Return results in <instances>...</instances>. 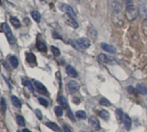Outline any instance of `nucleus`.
Listing matches in <instances>:
<instances>
[{"instance_id": "nucleus-3", "label": "nucleus", "mask_w": 147, "mask_h": 132, "mask_svg": "<svg viewBox=\"0 0 147 132\" xmlns=\"http://www.w3.org/2000/svg\"><path fill=\"white\" fill-rule=\"evenodd\" d=\"M3 29H4L5 34V36H6V37H7L9 43H10L11 44H15V43H16V38H15V37H14V35L12 34L11 30V28L9 27V25H8L7 24H3Z\"/></svg>"}, {"instance_id": "nucleus-15", "label": "nucleus", "mask_w": 147, "mask_h": 132, "mask_svg": "<svg viewBox=\"0 0 147 132\" xmlns=\"http://www.w3.org/2000/svg\"><path fill=\"white\" fill-rule=\"evenodd\" d=\"M123 121H124L125 127L126 130H130L131 127V117L127 114H125V115H124Z\"/></svg>"}, {"instance_id": "nucleus-28", "label": "nucleus", "mask_w": 147, "mask_h": 132, "mask_svg": "<svg viewBox=\"0 0 147 132\" xmlns=\"http://www.w3.org/2000/svg\"><path fill=\"white\" fill-rule=\"evenodd\" d=\"M76 116L81 119H86L87 118V114L83 110H78L76 111Z\"/></svg>"}, {"instance_id": "nucleus-12", "label": "nucleus", "mask_w": 147, "mask_h": 132, "mask_svg": "<svg viewBox=\"0 0 147 132\" xmlns=\"http://www.w3.org/2000/svg\"><path fill=\"white\" fill-rule=\"evenodd\" d=\"M34 84H35V87L37 89V90H38L40 93H42V94H43V95H48V91H47L45 86H44L42 83H40V82H38V81H35Z\"/></svg>"}, {"instance_id": "nucleus-7", "label": "nucleus", "mask_w": 147, "mask_h": 132, "mask_svg": "<svg viewBox=\"0 0 147 132\" xmlns=\"http://www.w3.org/2000/svg\"><path fill=\"white\" fill-rule=\"evenodd\" d=\"M89 123H90L91 127L93 128V129L95 130V131H98V130H100L101 129L100 123L98 118L96 116H91L89 118Z\"/></svg>"}, {"instance_id": "nucleus-1", "label": "nucleus", "mask_w": 147, "mask_h": 132, "mask_svg": "<svg viewBox=\"0 0 147 132\" xmlns=\"http://www.w3.org/2000/svg\"><path fill=\"white\" fill-rule=\"evenodd\" d=\"M69 43L73 44L74 46H75L76 48L82 49V50H86V49H88L91 45V43H90L89 39L88 38H86V37H82V38L77 39L75 42L71 41Z\"/></svg>"}, {"instance_id": "nucleus-6", "label": "nucleus", "mask_w": 147, "mask_h": 132, "mask_svg": "<svg viewBox=\"0 0 147 132\" xmlns=\"http://www.w3.org/2000/svg\"><path fill=\"white\" fill-rule=\"evenodd\" d=\"M64 19H65V22L67 23V24L71 26V27H73L74 29H77L79 27L78 23L76 21V18H73L72 16H70L68 14H66L64 16Z\"/></svg>"}, {"instance_id": "nucleus-20", "label": "nucleus", "mask_w": 147, "mask_h": 132, "mask_svg": "<svg viewBox=\"0 0 147 132\" xmlns=\"http://www.w3.org/2000/svg\"><path fill=\"white\" fill-rule=\"evenodd\" d=\"M31 17L36 23H40V21H41V14L37 11H33L31 12Z\"/></svg>"}, {"instance_id": "nucleus-32", "label": "nucleus", "mask_w": 147, "mask_h": 132, "mask_svg": "<svg viewBox=\"0 0 147 132\" xmlns=\"http://www.w3.org/2000/svg\"><path fill=\"white\" fill-rule=\"evenodd\" d=\"M17 121H18V123L20 125V126H24L25 125V120L24 118L20 116V115H18L17 116Z\"/></svg>"}, {"instance_id": "nucleus-45", "label": "nucleus", "mask_w": 147, "mask_h": 132, "mask_svg": "<svg viewBox=\"0 0 147 132\" xmlns=\"http://www.w3.org/2000/svg\"><path fill=\"white\" fill-rule=\"evenodd\" d=\"M18 132H20V131H18Z\"/></svg>"}, {"instance_id": "nucleus-17", "label": "nucleus", "mask_w": 147, "mask_h": 132, "mask_svg": "<svg viewBox=\"0 0 147 132\" xmlns=\"http://www.w3.org/2000/svg\"><path fill=\"white\" fill-rule=\"evenodd\" d=\"M136 89L142 95H146L147 94V87L144 84H138Z\"/></svg>"}, {"instance_id": "nucleus-39", "label": "nucleus", "mask_w": 147, "mask_h": 132, "mask_svg": "<svg viewBox=\"0 0 147 132\" xmlns=\"http://www.w3.org/2000/svg\"><path fill=\"white\" fill-rule=\"evenodd\" d=\"M63 129H64L65 132H72L71 128H69V127H68V126H67V125H64V126H63Z\"/></svg>"}, {"instance_id": "nucleus-35", "label": "nucleus", "mask_w": 147, "mask_h": 132, "mask_svg": "<svg viewBox=\"0 0 147 132\" xmlns=\"http://www.w3.org/2000/svg\"><path fill=\"white\" fill-rule=\"evenodd\" d=\"M67 117L70 118L73 122H76V118H75V116H74V115H73V112L70 110H67Z\"/></svg>"}, {"instance_id": "nucleus-22", "label": "nucleus", "mask_w": 147, "mask_h": 132, "mask_svg": "<svg viewBox=\"0 0 147 132\" xmlns=\"http://www.w3.org/2000/svg\"><path fill=\"white\" fill-rule=\"evenodd\" d=\"M11 102L13 103V105L17 108H20L22 106V103H21V101L15 96H12L11 97Z\"/></svg>"}, {"instance_id": "nucleus-9", "label": "nucleus", "mask_w": 147, "mask_h": 132, "mask_svg": "<svg viewBox=\"0 0 147 132\" xmlns=\"http://www.w3.org/2000/svg\"><path fill=\"white\" fill-rule=\"evenodd\" d=\"M112 19L116 26H121L123 24V18L120 15V12H113Z\"/></svg>"}, {"instance_id": "nucleus-36", "label": "nucleus", "mask_w": 147, "mask_h": 132, "mask_svg": "<svg viewBox=\"0 0 147 132\" xmlns=\"http://www.w3.org/2000/svg\"><path fill=\"white\" fill-rule=\"evenodd\" d=\"M38 101H39V103H40L42 105H43V106H45V107H48V106H49V102H48L46 99L40 97V98L38 99Z\"/></svg>"}, {"instance_id": "nucleus-40", "label": "nucleus", "mask_w": 147, "mask_h": 132, "mask_svg": "<svg viewBox=\"0 0 147 132\" xmlns=\"http://www.w3.org/2000/svg\"><path fill=\"white\" fill-rule=\"evenodd\" d=\"M73 102L75 103L76 104H79L80 103V98H78V97H74L73 98Z\"/></svg>"}, {"instance_id": "nucleus-29", "label": "nucleus", "mask_w": 147, "mask_h": 132, "mask_svg": "<svg viewBox=\"0 0 147 132\" xmlns=\"http://www.w3.org/2000/svg\"><path fill=\"white\" fill-rule=\"evenodd\" d=\"M1 110H2L3 115H5L6 112V102L4 97L1 98Z\"/></svg>"}, {"instance_id": "nucleus-24", "label": "nucleus", "mask_w": 147, "mask_h": 132, "mask_svg": "<svg viewBox=\"0 0 147 132\" xmlns=\"http://www.w3.org/2000/svg\"><path fill=\"white\" fill-rule=\"evenodd\" d=\"M22 84H23L24 86L28 87V88L30 89V90H31V91H34V90H35L34 87L32 86V84H31L29 80H27V79H23V80H22Z\"/></svg>"}, {"instance_id": "nucleus-19", "label": "nucleus", "mask_w": 147, "mask_h": 132, "mask_svg": "<svg viewBox=\"0 0 147 132\" xmlns=\"http://www.w3.org/2000/svg\"><path fill=\"white\" fill-rule=\"evenodd\" d=\"M45 124H46V126H48L49 129H51L54 130V131H59V130H60L59 126H58L56 123L53 122H47Z\"/></svg>"}, {"instance_id": "nucleus-33", "label": "nucleus", "mask_w": 147, "mask_h": 132, "mask_svg": "<svg viewBox=\"0 0 147 132\" xmlns=\"http://www.w3.org/2000/svg\"><path fill=\"white\" fill-rule=\"evenodd\" d=\"M62 112H63V110H62L61 107H60V106L55 107V115L57 116H62Z\"/></svg>"}, {"instance_id": "nucleus-26", "label": "nucleus", "mask_w": 147, "mask_h": 132, "mask_svg": "<svg viewBox=\"0 0 147 132\" xmlns=\"http://www.w3.org/2000/svg\"><path fill=\"white\" fill-rule=\"evenodd\" d=\"M142 31L144 35L147 37V18H145L142 23Z\"/></svg>"}, {"instance_id": "nucleus-25", "label": "nucleus", "mask_w": 147, "mask_h": 132, "mask_svg": "<svg viewBox=\"0 0 147 132\" xmlns=\"http://www.w3.org/2000/svg\"><path fill=\"white\" fill-rule=\"evenodd\" d=\"M124 115L125 114H123V111L120 109L116 110V116H117V119L119 122H122V120L124 118Z\"/></svg>"}, {"instance_id": "nucleus-5", "label": "nucleus", "mask_w": 147, "mask_h": 132, "mask_svg": "<svg viewBox=\"0 0 147 132\" xmlns=\"http://www.w3.org/2000/svg\"><path fill=\"white\" fill-rule=\"evenodd\" d=\"M80 88V84L76 81H70L67 84V90L69 93H76Z\"/></svg>"}, {"instance_id": "nucleus-31", "label": "nucleus", "mask_w": 147, "mask_h": 132, "mask_svg": "<svg viewBox=\"0 0 147 132\" xmlns=\"http://www.w3.org/2000/svg\"><path fill=\"white\" fill-rule=\"evenodd\" d=\"M100 116L102 119H104V120H108V118H109V113L107 110H101L100 112Z\"/></svg>"}, {"instance_id": "nucleus-44", "label": "nucleus", "mask_w": 147, "mask_h": 132, "mask_svg": "<svg viewBox=\"0 0 147 132\" xmlns=\"http://www.w3.org/2000/svg\"><path fill=\"white\" fill-rule=\"evenodd\" d=\"M82 132H84V131H82Z\"/></svg>"}, {"instance_id": "nucleus-34", "label": "nucleus", "mask_w": 147, "mask_h": 132, "mask_svg": "<svg viewBox=\"0 0 147 132\" xmlns=\"http://www.w3.org/2000/svg\"><path fill=\"white\" fill-rule=\"evenodd\" d=\"M51 51H52V53H53V55H54L55 56H59L60 54H61L60 50H59L58 48L55 47V46H51Z\"/></svg>"}, {"instance_id": "nucleus-27", "label": "nucleus", "mask_w": 147, "mask_h": 132, "mask_svg": "<svg viewBox=\"0 0 147 132\" xmlns=\"http://www.w3.org/2000/svg\"><path fill=\"white\" fill-rule=\"evenodd\" d=\"M98 60L101 63H109V59L108 57L105 55V54H100L98 56Z\"/></svg>"}, {"instance_id": "nucleus-43", "label": "nucleus", "mask_w": 147, "mask_h": 132, "mask_svg": "<svg viewBox=\"0 0 147 132\" xmlns=\"http://www.w3.org/2000/svg\"><path fill=\"white\" fill-rule=\"evenodd\" d=\"M0 5H2V1H1V0H0Z\"/></svg>"}, {"instance_id": "nucleus-8", "label": "nucleus", "mask_w": 147, "mask_h": 132, "mask_svg": "<svg viewBox=\"0 0 147 132\" xmlns=\"http://www.w3.org/2000/svg\"><path fill=\"white\" fill-rule=\"evenodd\" d=\"M110 6L113 12H120L122 9V5L119 0H112L110 2Z\"/></svg>"}, {"instance_id": "nucleus-4", "label": "nucleus", "mask_w": 147, "mask_h": 132, "mask_svg": "<svg viewBox=\"0 0 147 132\" xmlns=\"http://www.w3.org/2000/svg\"><path fill=\"white\" fill-rule=\"evenodd\" d=\"M60 9H61L62 12H66L67 14L72 16L73 18H76V13L75 10H74L70 5H66V4H61V5H60Z\"/></svg>"}, {"instance_id": "nucleus-30", "label": "nucleus", "mask_w": 147, "mask_h": 132, "mask_svg": "<svg viewBox=\"0 0 147 132\" xmlns=\"http://www.w3.org/2000/svg\"><path fill=\"white\" fill-rule=\"evenodd\" d=\"M100 103L102 106H110V105H111L110 101H109L108 99L105 98V97L100 98Z\"/></svg>"}, {"instance_id": "nucleus-41", "label": "nucleus", "mask_w": 147, "mask_h": 132, "mask_svg": "<svg viewBox=\"0 0 147 132\" xmlns=\"http://www.w3.org/2000/svg\"><path fill=\"white\" fill-rule=\"evenodd\" d=\"M23 132H31V131H30V130H29L28 129H24Z\"/></svg>"}, {"instance_id": "nucleus-38", "label": "nucleus", "mask_w": 147, "mask_h": 132, "mask_svg": "<svg viewBox=\"0 0 147 132\" xmlns=\"http://www.w3.org/2000/svg\"><path fill=\"white\" fill-rule=\"evenodd\" d=\"M36 116L39 119H42V112H41L40 110H36Z\"/></svg>"}, {"instance_id": "nucleus-13", "label": "nucleus", "mask_w": 147, "mask_h": 132, "mask_svg": "<svg viewBox=\"0 0 147 132\" xmlns=\"http://www.w3.org/2000/svg\"><path fill=\"white\" fill-rule=\"evenodd\" d=\"M101 48L105 51L109 52L111 54H114L116 52V48L113 45H111V44H101Z\"/></svg>"}, {"instance_id": "nucleus-2", "label": "nucleus", "mask_w": 147, "mask_h": 132, "mask_svg": "<svg viewBox=\"0 0 147 132\" xmlns=\"http://www.w3.org/2000/svg\"><path fill=\"white\" fill-rule=\"evenodd\" d=\"M138 14H139L138 10L135 6H133V5L127 6L126 10H125V17H126L127 20H129V21L135 20L138 18Z\"/></svg>"}, {"instance_id": "nucleus-42", "label": "nucleus", "mask_w": 147, "mask_h": 132, "mask_svg": "<svg viewBox=\"0 0 147 132\" xmlns=\"http://www.w3.org/2000/svg\"><path fill=\"white\" fill-rule=\"evenodd\" d=\"M139 2H147V0H139Z\"/></svg>"}, {"instance_id": "nucleus-14", "label": "nucleus", "mask_w": 147, "mask_h": 132, "mask_svg": "<svg viewBox=\"0 0 147 132\" xmlns=\"http://www.w3.org/2000/svg\"><path fill=\"white\" fill-rule=\"evenodd\" d=\"M26 59H27V62L31 65H34L36 63V57L33 53L27 52L26 53Z\"/></svg>"}, {"instance_id": "nucleus-10", "label": "nucleus", "mask_w": 147, "mask_h": 132, "mask_svg": "<svg viewBox=\"0 0 147 132\" xmlns=\"http://www.w3.org/2000/svg\"><path fill=\"white\" fill-rule=\"evenodd\" d=\"M138 12L142 17L147 18V2H139Z\"/></svg>"}, {"instance_id": "nucleus-23", "label": "nucleus", "mask_w": 147, "mask_h": 132, "mask_svg": "<svg viewBox=\"0 0 147 132\" xmlns=\"http://www.w3.org/2000/svg\"><path fill=\"white\" fill-rule=\"evenodd\" d=\"M10 21H11V24H12L14 27H16V28H18V27H20V25H21L20 21H19L17 18H15V17H11V18H10Z\"/></svg>"}, {"instance_id": "nucleus-37", "label": "nucleus", "mask_w": 147, "mask_h": 132, "mask_svg": "<svg viewBox=\"0 0 147 132\" xmlns=\"http://www.w3.org/2000/svg\"><path fill=\"white\" fill-rule=\"evenodd\" d=\"M128 91H129L131 94H135V95H137V93L138 92V90L135 89V88H133L132 86H129V87H128Z\"/></svg>"}, {"instance_id": "nucleus-16", "label": "nucleus", "mask_w": 147, "mask_h": 132, "mask_svg": "<svg viewBox=\"0 0 147 132\" xmlns=\"http://www.w3.org/2000/svg\"><path fill=\"white\" fill-rule=\"evenodd\" d=\"M36 47H37L38 50H40L41 52H43V53L47 52V46H46L44 42H42L41 40H38L37 43H36Z\"/></svg>"}, {"instance_id": "nucleus-11", "label": "nucleus", "mask_w": 147, "mask_h": 132, "mask_svg": "<svg viewBox=\"0 0 147 132\" xmlns=\"http://www.w3.org/2000/svg\"><path fill=\"white\" fill-rule=\"evenodd\" d=\"M66 72L70 78H76L78 76V73H77L76 70L71 65H67L66 67Z\"/></svg>"}, {"instance_id": "nucleus-18", "label": "nucleus", "mask_w": 147, "mask_h": 132, "mask_svg": "<svg viewBox=\"0 0 147 132\" xmlns=\"http://www.w3.org/2000/svg\"><path fill=\"white\" fill-rule=\"evenodd\" d=\"M9 61H10V63L11 64V66L13 68H17L18 66V60L15 56H11L9 57Z\"/></svg>"}, {"instance_id": "nucleus-21", "label": "nucleus", "mask_w": 147, "mask_h": 132, "mask_svg": "<svg viewBox=\"0 0 147 132\" xmlns=\"http://www.w3.org/2000/svg\"><path fill=\"white\" fill-rule=\"evenodd\" d=\"M58 103L61 104V106L63 109L67 108V100H66V98H65L64 97L60 96V97H58Z\"/></svg>"}]
</instances>
